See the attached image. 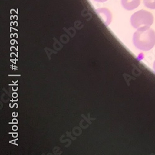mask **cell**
<instances>
[{
  "label": "cell",
  "instance_id": "obj_7",
  "mask_svg": "<svg viewBox=\"0 0 155 155\" xmlns=\"http://www.w3.org/2000/svg\"><path fill=\"white\" fill-rule=\"evenodd\" d=\"M153 68H154V70L155 71V61H154V64H153Z\"/></svg>",
  "mask_w": 155,
  "mask_h": 155
},
{
  "label": "cell",
  "instance_id": "obj_4",
  "mask_svg": "<svg viewBox=\"0 0 155 155\" xmlns=\"http://www.w3.org/2000/svg\"><path fill=\"white\" fill-rule=\"evenodd\" d=\"M141 3V0H121L122 7L127 10L132 11L138 8Z\"/></svg>",
  "mask_w": 155,
  "mask_h": 155
},
{
  "label": "cell",
  "instance_id": "obj_3",
  "mask_svg": "<svg viewBox=\"0 0 155 155\" xmlns=\"http://www.w3.org/2000/svg\"><path fill=\"white\" fill-rule=\"evenodd\" d=\"M97 15L101 18V19L103 21L106 25H108L110 24L112 21V12L107 8H102L97 9L96 11Z\"/></svg>",
  "mask_w": 155,
  "mask_h": 155
},
{
  "label": "cell",
  "instance_id": "obj_6",
  "mask_svg": "<svg viewBox=\"0 0 155 155\" xmlns=\"http://www.w3.org/2000/svg\"><path fill=\"white\" fill-rule=\"evenodd\" d=\"M93 1L98 2V3H104L107 1H108V0H93Z\"/></svg>",
  "mask_w": 155,
  "mask_h": 155
},
{
  "label": "cell",
  "instance_id": "obj_2",
  "mask_svg": "<svg viewBox=\"0 0 155 155\" xmlns=\"http://www.w3.org/2000/svg\"><path fill=\"white\" fill-rule=\"evenodd\" d=\"M154 21V17L150 12L141 9L135 12L132 15L130 22L132 26L135 29L142 27H150Z\"/></svg>",
  "mask_w": 155,
  "mask_h": 155
},
{
  "label": "cell",
  "instance_id": "obj_5",
  "mask_svg": "<svg viewBox=\"0 0 155 155\" xmlns=\"http://www.w3.org/2000/svg\"><path fill=\"white\" fill-rule=\"evenodd\" d=\"M144 5L151 9H155V0H143Z\"/></svg>",
  "mask_w": 155,
  "mask_h": 155
},
{
  "label": "cell",
  "instance_id": "obj_1",
  "mask_svg": "<svg viewBox=\"0 0 155 155\" xmlns=\"http://www.w3.org/2000/svg\"><path fill=\"white\" fill-rule=\"evenodd\" d=\"M133 42L140 50H151L155 45V31L147 26L138 28L134 34Z\"/></svg>",
  "mask_w": 155,
  "mask_h": 155
}]
</instances>
